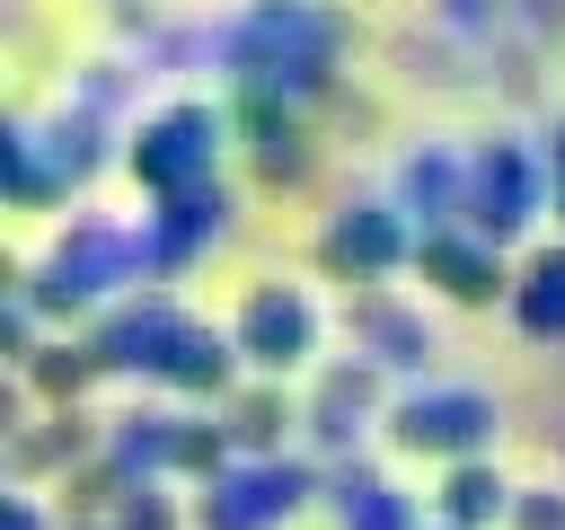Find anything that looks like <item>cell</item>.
I'll list each match as a JSON object with an SVG mask.
<instances>
[{"instance_id": "7a4b0ae2", "label": "cell", "mask_w": 565, "mask_h": 530, "mask_svg": "<svg viewBox=\"0 0 565 530\" xmlns=\"http://www.w3.org/2000/svg\"><path fill=\"white\" fill-rule=\"evenodd\" d=\"M530 283H539V292L521 300V318H530V327L547 336V327L565 318V256H539V274H530Z\"/></svg>"}, {"instance_id": "6da1fadb", "label": "cell", "mask_w": 565, "mask_h": 530, "mask_svg": "<svg viewBox=\"0 0 565 530\" xmlns=\"http://www.w3.org/2000/svg\"><path fill=\"white\" fill-rule=\"evenodd\" d=\"M247 344H256V362H291L309 344V309L282 300V292H256L247 300Z\"/></svg>"}]
</instances>
